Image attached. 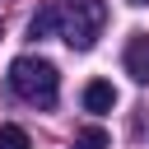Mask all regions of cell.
<instances>
[{
	"label": "cell",
	"mask_w": 149,
	"mask_h": 149,
	"mask_svg": "<svg viewBox=\"0 0 149 149\" xmlns=\"http://www.w3.org/2000/svg\"><path fill=\"white\" fill-rule=\"evenodd\" d=\"M9 88H14L23 102H33V107H56L61 74H56V65L42 61V56H19V61L9 65Z\"/></svg>",
	"instance_id": "6da1fadb"
},
{
	"label": "cell",
	"mask_w": 149,
	"mask_h": 149,
	"mask_svg": "<svg viewBox=\"0 0 149 149\" xmlns=\"http://www.w3.org/2000/svg\"><path fill=\"white\" fill-rule=\"evenodd\" d=\"M102 23H107V5H102V0H65V5H61V28H56V33L65 37V47L88 51V47L98 42Z\"/></svg>",
	"instance_id": "7a4b0ae2"
},
{
	"label": "cell",
	"mask_w": 149,
	"mask_h": 149,
	"mask_svg": "<svg viewBox=\"0 0 149 149\" xmlns=\"http://www.w3.org/2000/svg\"><path fill=\"white\" fill-rule=\"evenodd\" d=\"M126 74L135 84H149V33H135L126 42Z\"/></svg>",
	"instance_id": "3957f363"
},
{
	"label": "cell",
	"mask_w": 149,
	"mask_h": 149,
	"mask_svg": "<svg viewBox=\"0 0 149 149\" xmlns=\"http://www.w3.org/2000/svg\"><path fill=\"white\" fill-rule=\"evenodd\" d=\"M112 107H116V88H112L107 79L84 84V112H112Z\"/></svg>",
	"instance_id": "277c9868"
},
{
	"label": "cell",
	"mask_w": 149,
	"mask_h": 149,
	"mask_svg": "<svg viewBox=\"0 0 149 149\" xmlns=\"http://www.w3.org/2000/svg\"><path fill=\"white\" fill-rule=\"evenodd\" d=\"M56 28H61V5L37 9V14H33V23H28V33H33V37H51Z\"/></svg>",
	"instance_id": "5b68a950"
},
{
	"label": "cell",
	"mask_w": 149,
	"mask_h": 149,
	"mask_svg": "<svg viewBox=\"0 0 149 149\" xmlns=\"http://www.w3.org/2000/svg\"><path fill=\"white\" fill-rule=\"evenodd\" d=\"M74 149H107V130L102 126H84L74 135Z\"/></svg>",
	"instance_id": "8992f818"
},
{
	"label": "cell",
	"mask_w": 149,
	"mask_h": 149,
	"mask_svg": "<svg viewBox=\"0 0 149 149\" xmlns=\"http://www.w3.org/2000/svg\"><path fill=\"white\" fill-rule=\"evenodd\" d=\"M0 149H33L23 126H0Z\"/></svg>",
	"instance_id": "52a82bcc"
},
{
	"label": "cell",
	"mask_w": 149,
	"mask_h": 149,
	"mask_svg": "<svg viewBox=\"0 0 149 149\" xmlns=\"http://www.w3.org/2000/svg\"><path fill=\"white\" fill-rule=\"evenodd\" d=\"M130 5H149V0H130Z\"/></svg>",
	"instance_id": "ba28073f"
}]
</instances>
